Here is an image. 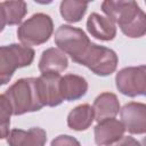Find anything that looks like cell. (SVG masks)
Here are the masks:
<instances>
[{"instance_id":"5b68a950","label":"cell","mask_w":146,"mask_h":146,"mask_svg":"<svg viewBox=\"0 0 146 146\" xmlns=\"http://www.w3.org/2000/svg\"><path fill=\"white\" fill-rule=\"evenodd\" d=\"M54 24L49 15L39 13L24 22L17 30V36L25 47L39 46L51 36Z\"/></svg>"},{"instance_id":"7c38bea8","label":"cell","mask_w":146,"mask_h":146,"mask_svg":"<svg viewBox=\"0 0 146 146\" xmlns=\"http://www.w3.org/2000/svg\"><path fill=\"white\" fill-rule=\"evenodd\" d=\"M87 30L92 36L103 41L113 40L116 35L115 24L110 18L100 16L97 13L89 16L87 21Z\"/></svg>"},{"instance_id":"ffe728a7","label":"cell","mask_w":146,"mask_h":146,"mask_svg":"<svg viewBox=\"0 0 146 146\" xmlns=\"http://www.w3.org/2000/svg\"><path fill=\"white\" fill-rule=\"evenodd\" d=\"M51 146H81L80 143L67 135H60L51 141Z\"/></svg>"},{"instance_id":"30bf717a","label":"cell","mask_w":146,"mask_h":146,"mask_svg":"<svg viewBox=\"0 0 146 146\" xmlns=\"http://www.w3.org/2000/svg\"><path fill=\"white\" fill-rule=\"evenodd\" d=\"M124 127L115 117L106 119L95 127V141L98 146H108L115 144L123 137Z\"/></svg>"},{"instance_id":"8fae6325","label":"cell","mask_w":146,"mask_h":146,"mask_svg":"<svg viewBox=\"0 0 146 146\" xmlns=\"http://www.w3.org/2000/svg\"><path fill=\"white\" fill-rule=\"evenodd\" d=\"M47 133L42 128H31L29 130L14 129L8 135L9 146H44Z\"/></svg>"},{"instance_id":"2e32d148","label":"cell","mask_w":146,"mask_h":146,"mask_svg":"<svg viewBox=\"0 0 146 146\" xmlns=\"http://www.w3.org/2000/svg\"><path fill=\"white\" fill-rule=\"evenodd\" d=\"M95 119V112L94 108L88 105H79L74 110H72L67 116V124L71 129L81 131L89 128V125L92 123Z\"/></svg>"},{"instance_id":"52a82bcc","label":"cell","mask_w":146,"mask_h":146,"mask_svg":"<svg viewBox=\"0 0 146 146\" xmlns=\"http://www.w3.org/2000/svg\"><path fill=\"white\" fill-rule=\"evenodd\" d=\"M119 91L129 97L141 96L146 90V67H125L121 70L115 78Z\"/></svg>"},{"instance_id":"7402d4cb","label":"cell","mask_w":146,"mask_h":146,"mask_svg":"<svg viewBox=\"0 0 146 146\" xmlns=\"http://www.w3.org/2000/svg\"><path fill=\"white\" fill-rule=\"evenodd\" d=\"M6 24H7V22H6L5 10H3V7H2V2H0V32L3 31Z\"/></svg>"},{"instance_id":"ac0fdd59","label":"cell","mask_w":146,"mask_h":146,"mask_svg":"<svg viewBox=\"0 0 146 146\" xmlns=\"http://www.w3.org/2000/svg\"><path fill=\"white\" fill-rule=\"evenodd\" d=\"M2 7L8 25H16L21 23L26 14V3L24 1H3Z\"/></svg>"},{"instance_id":"ba28073f","label":"cell","mask_w":146,"mask_h":146,"mask_svg":"<svg viewBox=\"0 0 146 146\" xmlns=\"http://www.w3.org/2000/svg\"><path fill=\"white\" fill-rule=\"evenodd\" d=\"M121 123L130 133L141 135L146 131V106L143 103L125 104L120 112Z\"/></svg>"},{"instance_id":"4fadbf2b","label":"cell","mask_w":146,"mask_h":146,"mask_svg":"<svg viewBox=\"0 0 146 146\" xmlns=\"http://www.w3.org/2000/svg\"><path fill=\"white\" fill-rule=\"evenodd\" d=\"M67 57L66 55L57 49V48H49L44 50L41 55L39 62V70L41 74L43 73H56L60 74V72L67 68Z\"/></svg>"},{"instance_id":"5bb4252c","label":"cell","mask_w":146,"mask_h":146,"mask_svg":"<svg viewBox=\"0 0 146 146\" xmlns=\"http://www.w3.org/2000/svg\"><path fill=\"white\" fill-rule=\"evenodd\" d=\"M60 94L63 100L72 102L81 98L88 90V83L84 78L75 74H66L60 78Z\"/></svg>"},{"instance_id":"6da1fadb","label":"cell","mask_w":146,"mask_h":146,"mask_svg":"<svg viewBox=\"0 0 146 146\" xmlns=\"http://www.w3.org/2000/svg\"><path fill=\"white\" fill-rule=\"evenodd\" d=\"M102 10L129 38H140L145 34V14L135 1H104Z\"/></svg>"},{"instance_id":"8992f818","label":"cell","mask_w":146,"mask_h":146,"mask_svg":"<svg viewBox=\"0 0 146 146\" xmlns=\"http://www.w3.org/2000/svg\"><path fill=\"white\" fill-rule=\"evenodd\" d=\"M117 60L119 59L114 50L91 42L80 64L87 66L97 75L106 76L115 71Z\"/></svg>"},{"instance_id":"7a4b0ae2","label":"cell","mask_w":146,"mask_h":146,"mask_svg":"<svg viewBox=\"0 0 146 146\" xmlns=\"http://www.w3.org/2000/svg\"><path fill=\"white\" fill-rule=\"evenodd\" d=\"M5 96L11 105L14 115L40 111L44 106L40 96L36 78H24L17 80L6 90Z\"/></svg>"},{"instance_id":"277c9868","label":"cell","mask_w":146,"mask_h":146,"mask_svg":"<svg viewBox=\"0 0 146 146\" xmlns=\"http://www.w3.org/2000/svg\"><path fill=\"white\" fill-rule=\"evenodd\" d=\"M55 42L59 50L71 56L72 60L80 64L91 41L87 34L78 27L60 25L55 32Z\"/></svg>"},{"instance_id":"9a60e30c","label":"cell","mask_w":146,"mask_h":146,"mask_svg":"<svg viewBox=\"0 0 146 146\" xmlns=\"http://www.w3.org/2000/svg\"><path fill=\"white\" fill-rule=\"evenodd\" d=\"M92 108L97 122H100L103 120L114 117L119 113L120 103L114 94L103 92L95 99Z\"/></svg>"},{"instance_id":"9c48e42d","label":"cell","mask_w":146,"mask_h":146,"mask_svg":"<svg viewBox=\"0 0 146 146\" xmlns=\"http://www.w3.org/2000/svg\"><path fill=\"white\" fill-rule=\"evenodd\" d=\"M60 74L56 73H43L38 79L40 96L44 106H57L64 100L60 94Z\"/></svg>"},{"instance_id":"44dd1931","label":"cell","mask_w":146,"mask_h":146,"mask_svg":"<svg viewBox=\"0 0 146 146\" xmlns=\"http://www.w3.org/2000/svg\"><path fill=\"white\" fill-rule=\"evenodd\" d=\"M115 146H141V145L135 138H132L130 136H128V137H124L123 136L120 140H117L115 143Z\"/></svg>"},{"instance_id":"3957f363","label":"cell","mask_w":146,"mask_h":146,"mask_svg":"<svg viewBox=\"0 0 146 146\" xmlns=\"http://www.w3.org/2000/svg\"><path fill=\"white\" fill-rule=\"evenodd\" d=\"M34 50L23 44H8L0 47V86L9 82L15 71L31 65Z\"/></svg>"},{"instance_id":"d6986e66","label":"cell","mask_w":146,"mask_h":146,"mask_svg":"<svg viewBox=\"0 0 146 146\" xmlns=\"http://www.w3.org/2000/svg\"><path fill=\"white\" fill-rule=\"evenodd\" d=\"M13 108L5 95H0V139L8 137Z\"/></svg>"},{"instance_id":"e0dca14e","label":"cell","mask_w":146,"mask_h":146,"mask_svg":"<svg viewBox=\"0 0 146 146\" xmlns=\"http://www.w3.org/2000/svg\"><path fill=\"white\" fill-rule=\"evenodd\" d=\"M88 8V2L81 1H63L60 3V14L65 21L70 23L79 22Z\"/></svg>"}]
</instances>
